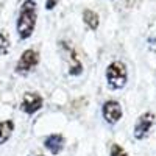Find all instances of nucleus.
<instances>
[{
    "mask_svg": "<svg viewBox=\"0 0 156 156\" xmlns=\"http://www.w3.org/2000/svg\"><path fill=\"white\" fill-rule=\"evenodd\" d=\"M83 22L87 25V28L90 31H97L98 27H100V17L92 9H84L83 11Z\"/></svg>",
    "mask_w": 156,
    "mask_h": 156,
    "instance_id": "1a4fd4ad",
    "label": "nucleus"
},
{
    "mask_svg": "<svg viewBox=\"0 0 156 156\" xmlns=\"http://www.w3.org/2000/svg\"><path fill=\"white\" fill-rule=\"evenodd\" d=\"M105 78L111 90H120L128 81V70L123 61H112L108 64Z\"/></svg>",
    "mask_w": 156,
    "mask_h": 156,
    "instance_id": "f03ea898",
    "label": "nucleus"
},
{
    "mask_svg": "<svg viewBox=\"0 0 156 156\" xmlns=\"http://www.w3.org/2000/svg\"><path fill=\"white\" fill-rule=\"evenodd\" d=\"M30 156H44V154H30Z\"/></svg>",
    "mask_w": 156,
    "mask_h": 156,
    "instance_id": "4468645a",
    "label": "nucleus"
},
{
    "mask_svg": "<svg viewBox=\"0 0 156 156\" xmlns=\"http://www.w3.org/2000/svg\"><path fill=\"white\" fill-rule=\"evenodd\" d=\"M109 156H128V153L125 151V148L119 144H112L109 148Z\"/></svg>",
    "mask_w": 156,
    "mask_h": 156,
    "instance_id": "f8f14e48",
    "label": "nucleus"
},
{
    "mask_svg": "<svg viewBox=\"0 0 156 156\" xmlns=\"http://www.w3.org/2000/svg\"><path fill=\"white\" fill-rule=\"evenodd\" d=\"M58 3H59V0H45V9L47 11H53Z\"/></svg>",
    "mask_w": 156,
    "mask_h": 156,
    "instance_id": "ddd939ff",
    "label": "nucleus"
},
{
    "mask_svg": "<svg viewBox=\"0 0 156 156\" xmlns=\"http://www.w3.org/2000/svg\"><path fill=\"white\" fill-rule=\"evenodd\" d=\"M14 131V122L12 120H2L0 122V145H3L12 136Z\"/></svg>",
    "mask_w": 156,
    "mask_h": 156,
    "instance_id": "9d476101",
    "label": "nucleus"
},
{
    "mask_svg": "<svg viewBox=\"0 0 156 156\" xmlns=\"http://www.w3.org/2000/svg\"><path fill=\"white\" fill-rule=\"evenodd\" d=\"M101 115H103V119H105V122L108 125H115L117 122L122 119V115H123L122 105L117 100L105 101V103H103V106H101Z\"/></svg>",
    "mask_w": 156,
    "mask_h": 156,
    "instance_id": "423d86ee",
    "label": "nucleus"
},
{
    "mask_svg": "<svg viewBox=\"0 0 156 156\" xmlns=\"http://www.w3.org/2000/svg\"><path fill=\"white\" fill-rule=\"evenodd\" d=\"M36 22H37V5L34 0H23L19 14H17V20H16V31L20 41L31 37V34L34 33L36 28Z\"/></svg>",
    "mask_w": 156,
    "mask_h": 156,
    "instance_id": "f257e3e1",
    "label": "nucleus"
},
{
    "mask_svg": "<svg viewBox=\"0 0 156 156\" xmlns=\"http://www.w3.org/2000/svg\"><path fill=\"white\" fill-rule=\"evenodd\" d=\"M11 48V42H9V36L5 30H0V56L6 55Z\"/></svg>",
    "mask_w": 156,
    "mask_h": 156,
    "instance_id": "9b49d317",
    "label": "nucleus"
},
{
    "mask_svg": "<svg viewBox=\"0 0 156 156\" xmlns=\"http://www.w3.org/2000/svg\"><path fill=\"white\" fill-rule=\"evenodd\" d=\"M154 125V114L153 112H144L137 117V120L134 123V128H133V136L134 139L137 140H142L145 139L150 133L151 126Z\"/></svg>",
    "mask_w": 156,
    "mask_h": 156,
    "instance_id": "39448f33",
    "label": "nucleus"
},
{
    "mask_svg": "<svg viewBox=\"0 0 156 156\" xmlns=\"http://www.w3.org/2000/svg\"><path fill=\"white\" fill-rule=\"evenodd\" d=\"M59 44H61V51L64 55V59H66L67 64H69V75L78 76L83 72V64H81L80 58L76 56V53H75V50H73L72 45H69L67 42H64V41H61Z\"/></svg>",
    "mask_w": 156,
    "mask_h": 156,
    "instance_id": "20e7f679",
    "label": "nucleus"
},
{
    "mask_svg": "<svg viewBox=\"0 0 156 156\" xmlns=\"http://www.w3.org/2000/svg\"><path fill=\"white\" fill-rule=\"evenodd\" d=\"M39 64V53L34 50V48H27L20 55L19 61L16 62V73L19 75H28L36 66Z\"/></svg>",
    "mask_w": 156,
    "mask_h": 156,
    "instance_id": "7ed1b4c3",
    "label": "nucleus"
},
{
    "mask_svg": "<svg viewBox=\"0 0 156 156\" xmlns=\"http://www.w3.org/2000/svg\"><path fill=\"white\" fill-rule=\"evenodd\" d=\"M44 105V98L41 94L37 92H25L23 97H22V101H20V109L25 112V114H34L37 112L39 109L42 108Z\"/></svg>",
    "mask_w": 156,
    "mask_h": 156,
    "instance_id": "0eeeda50",
    "label": "nucleus"
},
{
    "mask_svg": "<svg viewBox=\"0 0 156 156\" xmlns=\"http://www.w3.org/2000/svg\"><path fill=\"white\" fill-rule=\"evenodd\" d=\"M66 145V139L59 133H53L44 139V147L51 153V154H59Z\"/></svg>",
    "mask_w": 156,
    "mask_h": 156,
    "instance_id": "6e6552de",
    "label": "nucleus"
}]
</instances>
